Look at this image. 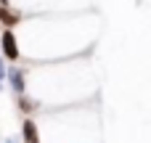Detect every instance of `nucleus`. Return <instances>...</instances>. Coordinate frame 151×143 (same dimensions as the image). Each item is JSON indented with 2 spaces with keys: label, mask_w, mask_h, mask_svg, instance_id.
I'll list each match as a JSON object with an SVG mask.
<instances>
[{
  "label": "nucleus",
  "mask_w": 151,
  "mask_h": 143,
  "mask_svg": "<svg viewBox=\"0 0 151 143\" xmlns=\"http://www.w3.org/2000/svg\"><path fill=\"white\" fill-rule=\"evenodd\" d=\"M8 80H11V88L16 93H24V74H21V69H11L8 72Z\"/></svg>",
  "instance_id": "nucleus-2"
},
{
  "label": "nucleus",
  "mask_w": 151,
  "mask_h": 143,
  "mask_svg": "<svg viewBox=\"0 0 151 143\" xmlns=\"http://www.w3.org/2000/svg\"><path fill=\"white\" fill-rule=\"evenodd\" d=\"M21 133H24V143H40L37 138V127H35V122H24V127H21Z\"/></svg>",
  "instance_id": "nucleus-3"
},
{
  "label": "nucleus",
  "mask_w": 151,
  "mask_h": 143,
  "mask_svg": "<svg viewBox=\"0 0 151 143\" xmlns=\"http://www.w3.org/2000/svg\"><path fill=\"white\" fill-rule=\"evenodd\" d=\"M8 143H16V141H8Z\"/></svg>",
  "instance_id": "nucleus-8"
},
{
  "label": "nucleus",
  "mask_w": 151,
  "mask_h": 143,
  "mask_svg": "<svg viewBox=\"0 0 151 143\" xmlns=\"http://www.w3.org/2000/svg\"><path fill=\"white\" fill-rule=\"evenodd\" d=\"M19 106H21V111H32V109H35V103H32L29 98H21V101H19Z\"/></svg>",
  "instance_id": "nucleus-5"
},
{
  "label": "nucleus",
  "mask_w": 151,
  "mask_h": 143,
  "mask_svg": "<svg viewBox=\"0 0 151 143\" xmlns=\"http://www.w3.org/2000/svg\"><path fill=\"white\" fill-rule=\"evenodd\" d=\"M5 3H8V0H0V5H3V8H5Z\"/></svg>",
  "instance_id": "nucleus-7"
},
{
  "label": "nucleus",
  "mask_w": 151,
  "mask_h": 143,
  "mask_svg": "<svg viewBox=\"0 0 151 143\" xmlns=\"http://www.w3.org/2000/svg\"><path fill=\"white\" fill-rule=\"evenodd\" d=\"M0 42H3V53H5L11 61L19 58V48H16V37H13V32H3Z\"/></svg>",
  "instance_id": "nucleus-1"
},
{
  "label": "nucleus",
  "mask_w": 151,
  "mask_h": 143,
  "mask_svg": "<svg viewBox=\"0 0 151 143\" xmlns=\"http://www.w3.org/2000/svg\"><path fill=\"white\" fill-rule=\"evenodd\" d=\"M0 21L8 24V27H13V24H19V13H13V11H8V8L0 5Z\"/></svg>",
  "instance_id": "nucleus-4"
},
{
  "label": "nucleus",
  "mask_w": 151,
  "mask_h": 143,
  "mask_svg": "<svg viewBox=\"0 0 151 143\" xmlns=\"http://www.w3.org/2000/svg\"><path fill=\"white\" fill-rule=\"evenodd\" d=\"M5 77V64H3V58H0V80Z\"/></svg>",
  "instance_id": "nucleus-6"
}]
</instances>
